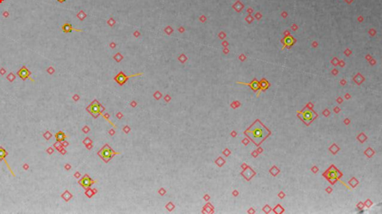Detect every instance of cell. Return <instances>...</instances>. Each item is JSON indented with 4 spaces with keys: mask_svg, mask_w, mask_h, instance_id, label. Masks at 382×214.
<instances>
[{
    "mask_svg": "<svg viewBox=\"0 0 382 214\" xmlns=\"http://www.w3.org/2000/svg\"><path fill=\"white\" fill-rule=\"evenodd\" d=\"M174 207H175V206L173 205V204H172V203L170 202V203H169V204H167V206H166V207H167V209H168L169 210H172L173 209V208H174Z\"/></svg>",
    "mask_w": 382,
    "mask_h": 214,
    "instance_id": "ac0fdd59",
    "label": "cell"
},
{
    "mask_svg": "<svg viewBox=\"0 0 382 214\" xmlns=\"http://www.w3.org/2000/svg\"><path fill=\"white\" fill-rule=\"evenodd\" d=\"M120 152H116L112 149L108 144H105L99 152H98L97 154L103 160L105 163H108L110 160H111L117 154H120Z\"/></svg>",
    "mask_w": 382,
    "mask_h": 214,
    "instance_id": "7a4b0ae2",
    "label": "cell"
},
{
    "mask_svg": "<svg viewBox=\"0 0 382 214\" xmlns=\"http://www.w3.org/2000/svg\"><path fill=\"white\" fill-rule=\"evenodd\" d=\"M250 87L254 90H258L259 89V87H260V84H259L257 81H253L251 83Z\"/></svg>",
    "mask_w": 382,
    "mask_h": 214,
    "instance_id": "5bb4252c",
    "label": "cell"
},
{
    "mask_svg": "<svg viewBox=\"0 0 382 214\" xmlns=\"http://www.w3.org/2000/svg\"><path fill=\"white\" fill-rule=\"evenodd\" d=\"M57 1L58 2H60V3H63V2H64L66 1V0H57Z\"/></svg>",
    "mask_w": 382,
    "mask_h": 214,
    "instance_id": "44dd1931",
    "label": "cell"
},
{
    "mask_svg": "<svg viewBox=\"0 0 382 214\" xmlns=\"http://www.w3.org/2000/svg\"><path fill=\"white\" fill-rule=\"evenodd\" d=\"M87 111H88L89 113H90V115L94 118H97L105 111V107L102 106L101 104L97 100L94 99L91 102L90 105L87 107Z\"/></svg>",
    "mask_w": 382,
    "mask_h": 214,
    "instance_id": "3957f363",
    "label": "cell"
},
{
    "mask_svg": "<svg viewBox=\"0 0 382 214\" xmlns=\"http://www.w3.org/2000/svg\"><path fill=\"white\" fill-rule=\"evenodd\" d=\"M142 75V73H136V74H134V75L127 76V75H125V74L122 72H120L114 77V80H115V81H116L117 84H119L122 86V85H123L124 84H126V81H127L129 79V78L135 77V76H140V75Z\"/></svg>",
    "mask_w": 382,
    "mask_h": 214,
    "instance_id": "5b68a950",
    "label": "cell"
},
{
    "mask_svg": "<svg viewBox=\"0 0 382 214\" xmlns=\"http://www.w3.org/2000/svg\"><path fill=\"white\" fill-rule=\"evenodd\" d=\"M83 143H85V144L86 145V146H87V145H88V144H92V141H91V139H89L88 137H87V138L85 139V140H84V142H83Z\"/></svg>",
    "mask_w": 382,
    "mask_h": 214,
    "instance_id": "e0dca14e",
    "label": "cell"
},
{
    "mask_svg": "<svg viewBox=\"0 0 382 214\" xmlns=\"http://www.w3.org/2000/svg\"><path fill=\"white\" fill-rule=\"evenodd\" d=\"M55 147L58 151H61V149H63V148H61V147H62V144L60 143V142H58V141H57V143L55 144Z\"/></svg>",
    "mask_w": 382,
    "mask_h": 214,
    "instance_id": "2e32d148",
    "label": "cell"
},
{
    "mask_svg": "<svg viewBox=\"0 0 382 214\" xmlns=\"http://www.w3.org/2000/svg\"><path fill=\"white\" fill-rule=\"evenodd\" d=\"M95 183H96V180H93L88 175H85L79 180V184L85 189L90 188L91 186Z\"/></svg>",
    "mask_w": 382,
    "mask_h": 214,
    "instance_id": "8992f818",
    "label": "cell"
},
{
    "mask_svg": "<svg viewBox=\"0 0 382 214\" xmlns=\"http://www.w3.org/2000/svg\"><path fill=\"white\" fill-rule=\"evenodd\" d=\"M66 134H65L63 131H58V133L55 134V139H56L58 142H64L65 139H66Z\"/></svg>",
    "mask_w": 382,
    "mask_h": 214,
    "instance_id": "30bf717a",
    "label": "cell"
},
{
    "mask_svg": "<svg viewBox=\"0 0 382 214\" xmlns=\"http://www.w3.org/2000/svg\"><path fill=\"white\" fill-rule=\"evenodd\" d=\"M245 134L255 145L258 146L269 134V131L264 125L260 123V121L257 120L249 129L246 131Z\"/></svg>",
    "mask_w": 382,
    "mask_h": 214,
    "instance_id": "6da1fadb",
    "label": "cell"
},
{
    "mask_svg": "<svg viewBox=\"0 0 382 214\" xmlns=\"http://www.w3.org/2000/svg\"><path fill=\"white\" fill-rule=\"evenodd\" d=\"M77 173H78V174H77V175H76V177H79V172H77Z\"/></svg>",
    "mask_w": 382,
    "mask_h": 214,
    "instance_id": "7402d4cb",
    "label": "cell"
},
{
    "mask_svg": "<svg viewBox=\"0 0 382 214\" xmlns=\"http://www.w3.org/2000/svg\"><path fill=\"white\" fill-rule=\"evenodd\" d=\"M253 172V171L251 170V169H248L246 172V174H243L244 177H246V178H247V180H249V178H251V177H252L255 175V173H251V174H250V172Z\"/></svg>",
    "mask_w": 382,
    "mask_h": 214,
    "instance_id": "9a60e30c",
    "label": "cell"
},
{
    "mask_svg": "<svg viewBox=\"0 0 382 214\" xmlns=\"http://www.w3.org/2000/svg\"><path fill=\"white\" fill-rule=\"evenodd\" d=\"M61 197H62V198H64V200L66 201V202H68V201L70 200V199L72 198V195L71 194H70V193H69V192H68L67 190H66V192H65V193H64V194H63L62 195H61Z\"/></svg>",
    "mask_w": 382,
    "mask_h": 214,
    "instance_id": "4fadbf2b",
    "label": "cell"
},
{
    "mask_svg": "<svg viewBox=\"0 0 382 214\" xmlns=\"http://www.w3.org/2000/svg\"><path fill=\"white\" fill-rule=\"evenodd\" d=\"M8 152L5 151L3 147L0 146V161H5V157H6Z\"/></svg>",
    "mask_w": 382,
    "mask_h": 214,
    "instance_id": "8fae6325",
    "label": "cell"
},
{
    "mask_svg": "<svg viewBox=\"0 0 382 214\" xmlns=\"http://www.w3.org/2000/svg\"><path fill=\"white\" fill-rule=\"evenodd\" d=\"M298 116L301 118V120H302L307 125H308L317 116V115H316L314 111H311V109L305 107L302 111L299 112Z\"/></svg>",
    "mask_w": 382,
    "mask_h": 214,
    "instance_id": "277c9868",
    "label": "cell"
},
{
    "mask_svg": "<svg viewBox=\"0 0 382 214\" xmlns=\"http://www.w3.org/2000/svg\"><path fill=\"white\" fill-rule=\"evenodd\" d=\"M61 29H62L63 31H64V33H70L72 32V31H76V32H82L83 30H81V29H75V28H73L71 24L70 23H64V25H62V27H61Z\"/></svg>",
    "mask_w": 382,
    "mask_h": 214,
    "instance_id": "9c48e42d",
    "label": "cell"
},
{
    "mask_svg": "<svg viewBox=\"0 0 382 214\" xmlns=\"http://www.w3.org/2000/svg\"><path fill=\"white\" fill-rule=\"evenodd\" d=\"M96 193V189H90V188H88V189H86V192H85V195H86L88 197V198H91V197H92L93 195H94Z\"/></svg>",
    "mask_w": 382,
    "mask_h": 214,
    "instance_id": "7c38bea8",
    "label": "cell"
},
{
    "mask_svg": "<svg viewBox=\"0 0 382 214\" xmlns=\"http://www.w3.org/2000/svg\"><path fill=\"white\" fill-rule=\"evenodd\" d=\"M31 72L29 71L26 67H25V66H22V67L20 68L17 72L18 76H19L22 80H23V81H25V80L29 79V76L31 75Z\"/></svg>",
    "mask_w": 382,
    "mask_h": 214,
    "instance_id": "ba28073f",
    "label": "cell"
},
{
    "mask_svg": "<svg viewBox=\"0 0 382 214\" xmlns=\"http://www.w3.org/2000/svg\"><path fill=\"white\" fill-rule=\"evenodd\" d=\"M261 85H262V87H264V88H266V87H267V86H268V84H267V82H264V83L262 82V84Z\"/></svg>",
    "mask_w": 382,
    "mask_h": 214,
    "instance_id": "d6986e66",
    "label": "cell"
},
{
    "mask_svg": "<svg viewBox=\"0 0 382 214\" xmlns=\"http://www.w3.org/2000/svg\"><path fill=\"white\" fill-rule=\"evenodd\" d=\"M326 173H327V175H325L327 177L329 180H334V181L335 179L338 180V178L341 176L340 173L337 171V169L335 168L334 166H332Z\"/></svg>",
    "mask_w": 382,
    "mask_h": 214,
    "instance_id": "52a82bcc",
    "label": "cell"
},
{
    "mask_svg": "<svg viewBox=\"0 0 382 214\" xmlns=\"http://www.w3.org/2000/svg\"><path fill=\"white\" fill-rule=\"evenodd\" d=\"M83 131H85V133H87V132L89 131V128H88V127H87V126H86V127H85V128H83Z\"/></svg>",
    "mask_w": 382,
    "mask_h": 214,
    "instance_id": "ffe728a7",
    "label": "cell"
}]
</instances>
